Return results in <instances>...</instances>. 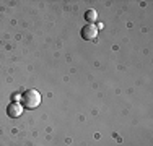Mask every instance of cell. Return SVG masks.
Instances as JSON below:
<instances>
[{"mask_svg":"<svg viewBox=\"0 0 153 146\" xmlns=\"http://www.w3.org/2000/svg\"><path fill=\"white\" fill-rule=\"evenodd\" d=\"M21 112H23V105H21L20 102H12V104L7 107V115L12 117V119H16V117H20Z\"/></svg>","mask_w":153,"mask_h":146,"instance_id":"obj_3","label":"cell"},{"mask_svg":"<svg viewBox=\"0 0 153 146\" xmlns=\"http://www.w3.org/2000/svg\"><path fill=\"white\" fill-rule=\"evenodd\" d=\"M80 34H82V38L85 41H94L98 38V28L94 24H85L82 28V31H80Z\"/></svg>","mask_w":153,"mask_h":146,"instance_id":"obj_2","label":"cell"},{"mask_svg":"<svg viewBox=\"0 0 153 146\" xmlns=\"http://www.w3.org/2000/svg\"><path fill=\"white\" fill-rule=\"evenodd\" d=\"M41 104V94L36 89H26L23 94H21V105L23 109H36Z\"/></svg>","mask_w":153,"mask_h":146,"instance_id":"obj_1","label":"cell"},{"mask_svg":"<svg viewBox=\"0 0 153 146\" xmlns=\"http://www.w3.org/2000/svg\"><path fill=\"white\" fill-rule=\"evenodd\" d=\"M85 20L88 21V24H93V21L98 20V12H96V10H93V8L86 10V12H85Z\"/></svg>","mask_w":153,"mask_h":146,"instance_id":"obj_4","label":"cell"}]
</instances>
